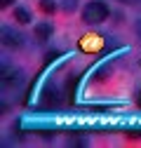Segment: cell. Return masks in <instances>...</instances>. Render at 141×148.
<instances>
[{
	"instance_id": "1",
	"label": "cell",
	"mask_w": 141,
	"mask_h": 148,
	"mask_svg": "<svg viewBox=\"0 0 141 148\" xmlns=\"http://www.w3.org/2000/svg\"><path fill=\"white\" fill-rule=\"evenodd\" d=\"M108 14H111L108 12V5H106L103 0H92V3H87L85 10H82V21L97 26V24H101V21L108 19Z\"/></svg>"
},
{
	"instance_id": "2",
	"label": "cell",
	"mask_w": 141,
	"mask_h": 148,
	"mask_svg": "<svg viewBox=\"0 0 141 148\" xmlns=\"http://www.w3.org/2000/svg\"><path fill=\"white\" fill-rule=\"evenodd\" d=\"M3 45L5 47H19L21 45V33H16L10 26H5L3 28Z\"/></svg>"
},
{
	"instance_id": "3",
	"label": "cell",
	"mask_w": 141,
	"mask_h": 148,
	"mask_svg": "<svg viewBox=\"0 0 141 148\" xmlns=\"http://www.w3.org/2000/svg\"><path fill=\"white\" fill-rule=\"evenodd\" d=\"M19 78H21V73L16 71V68H10V66L3 68V85H5V87L16 85V82H19Z\"/></svg>"
},
{
	"instance_id": "4",
	"label": "cell",
	"mask_w": 141,
	"mask_h": 148,
	"mask_svg": "<svg viewBox=\"0 0 141 148\" xmlns=\"http://www.w3.org/2000/svg\"><path fill=\"white\" fill-rule=\"evenodd\" d=\"M14 19L19 21V24H31V21H33V19H31V12L24 10V7H16V10H14Z\"/></svg>"
},
{
	"instance_id": "5",
	"label": "cell",
	"mask_w": 141,
	"mask_h": 148,
	"mask_svg": "<svg viewBox=\"0 0 141 148\" xmlns=\"http://www.w3.org/2000/svg\"><path fill=\"white\" fill-rule=\"evenodd\" d=\"M49 33H52L49 24H38V26H35V38H38V40H47Z\"/></svg>"
},
{
	"instance_id": "6",
	"label": "cell",
	"mask_w": 141,
	"mask_h": 148,
	"mask_svg": "<svg viewBox=\"0 0 141 148\" xmlns=\"http://www.w3.org/2000/svg\"><path fill=\"white\" fill-rule=\"evenodd\" d=\"M40 10L45 14H52L54 12V0H40Z\"/></svg>"
},
{
	"instance_id": "7",
	"label": "cell",
	"mask_w": 141,
	"mask_h": 148,
	"mask_svg": "<svg viewBox=\"0 0 141 148\" xmlns=\"http://www.w3.org/2000/svg\"><path fill=\"white\" fill-rule=\"evenodd\" d=\"M61 7H64V12H73L75 10V0H64Z\"/></svg>"
},
{
	"instance_id": "8",
	"label": "cell",
	"mask_w": 141,
	"mask_h": 148,
	"mask_svg": "<svg viewBox=\"0 0 141 148\" xmlns=\"http://www.w3.org/2000/svg\"><path fill=\"white\" fill-rule=\"evenodd\" d=\"M134 31H136V35H139V40H141V19H136V21H134Z\"/></svg>"
},
{
	"instance_id": "9",
	"label": "cell",
	"mask_w": 141,
	"mask_h": 148,
	"mask_svg": "<svg viewBox=\"0 0 141 148\" xmlns=\"http://www.w3.org/2000/svg\"><path fill=\"white\" fill-rule=\"evenodd\" d=\"M118 3H122V5H136L139 0H118Z\"/></svg>"
},
{
	"instance_id": "10",
	"label": "cell",
	"mask_w": 141,
	"mask_h": 148,
	"mask_svg": "<svg viewBox=\"0 0 141 148\" xmlns=\"http://www.w3.org/2000/svg\"><path fill=\"white\" fill-rule=\"evenodd\" d=\"M12 3H14V0H3V3H0V5H3V7H10Z\"/></svg>"
}]
</instances>
